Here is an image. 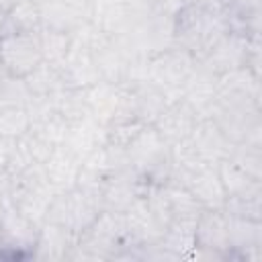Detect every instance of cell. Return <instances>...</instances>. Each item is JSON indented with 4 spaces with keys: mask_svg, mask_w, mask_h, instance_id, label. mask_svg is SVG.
I'll return each mask as SVG.
<instances>
[{
    "mask_svg": "<svg viewBox=\"0 0 262 262\" xmlns=\"http://www.w3.org/2000/svg\"><path fill=\"white\" fill-rule=\"evenodd\" d=\"M194 250L190 256L205 258H231L229 233H227V215L223 209H203L194 225Z\"/></svg>",
    "mask_w": 262,
    "mask_h": 262,
    "instance_id": "cell-3",
    "label": "cell"
},
{
    "mask_svg": "<svg viewBox=\"0 0 262 262\" xmlns=\"http://www.w3.org/2000/svg\"><path fill=\"white\" fill-rule=\"evenodd\" d=\"M41 27V12L39 6L25 0V2H16L6 10V23H4V31L2 35H10V33H33L39 31Z\"/></svg>",
    "mask_w": 262,
    "mask_h": 262,
    "instance_id": "cell-9",
    "label": "cell"
},
{
    "mask_svg": "<svg viewBox=\"0 0 262 262\" xmlns=\"http://www.w3.org/2000/svg\"><path fill=\"white\" fill-rule=\"evenodd\" d=\"M217 172L225 190V199H252L262 196L260 178H254L244 168H239L229 158H223L217 162Z\"/></svg>",
    "mask_w": 262,
    "mask_h": 262,
    "instance_id": "cell-8",
    "label": "cell"
},
{
    "mask_svg": "<svg viewBox=\"0 0 262 262\" xmlns=\"http://www.w3.org/2000/svg\"><path fill=\"white\" fill-rule=\"evenodd\" d=\"M192 63H194V57L182 47H176L154 57L149 66V74L156 84L178 86L188 82V78L192 76Z\"/></svg>",
    "mask_w": 262,
    "mask_h": 262,
    "instance_id": "cell-7",
    "label": "cell"
},
{
    "mask_svg": "<svg viewBox=\"0 0 262 262\" xmlns=\"http://www.w3.org/2000/svg\"><path fill=\"white\" fill-rule=\"evenodd\" d=\"M196 115L199 113L186 100H180L176 104L166 106L158 115V119L154 121V129L160 133V137L166 143H172L174 145V143L186 139L192 133V129H194V125L199 121Z\"/></svg>",
    "mask_w": 262,
    "mask_h": 262,
    "instance_id": "cell-6",
    "label": "cell"
},
{
    "mask_svg": "<svg viewBox=\"0 0 262 262\" xmlns=\"http://www.w3.org/2000/svg\"><path fill=\"white\" fill-rule=\"evenodd\" d=\"M6 10L8 8H2L0 6V37H2V31H4V23H6Z\"/></svg>",
    "mask_w": 262,
    "mask_h": 262,
    "instance_id": "cell-14",
    "label": "cell"
},
{
    "mask_svg": "<svg viewBox=\"0 0 262 262\" xmlns=\"http://www.w3.org/2000/svg\"><path fill=\"white\" fill-rule=\"evenodd\" d=\"M41 39V49H43V59L49 63H59L61 59H66L68 55V37L66 33L59 31H47V33H39Z\"/></svg>",
    "mask_w": 262,
    "mask_h": 262,
    "instance_id": "cell-11",
    "label": "cell"
},
{
    "mask_svg": "<svg viewBox=\"0 0 262 262\" xmlns=\"http://www.w3.org/2000/svg\"><path fill=\"white\" fill-rule=\"evenodd\" d=\"M10 141H12V139L0 135V172H2V170L10 164V160H12V147H8Z\"/></svg>",
    "mask_w": 262,
    "mask_h": 262,
    "instance_id": "cell-13",
    "label": "cell"
},
{
    "mask_svg": "<svg viewBox=\"0 0 262 262\" xmlns=\"http://www.w3.org/2000/svg\"><path fill=\"white\" fill-rule=\"evenodd\" d=\"M31 131V115L23 104L0 106V135L8 139H18Z\"/></svg>",
    "mask_w": 262,
    "mask_h": 262,
    "instance_id": "cell-10",
    "label": "cell"
},
{
    "mask_svg": "<svg viewBox=\"0 0 262 262\" xmlns=\"http://www.w3.org/2000/svg\"><path fill=\"white\" fill-rule=\"evenodd\" d=\"M6 76V72H4V66H2V59H0V82H2V78Z\"/></svg>",
    "mask_w": 262,
    "mask_h": 262,
    "instance_id": "cell-15",
    "label": "cell"
},
{
    "mask_svg": "<svg viewBox=\"0 0 262 262\" xmlns=\"http://www.w3.org/2000/svg\"><path fill=\"white\" fill-rule=\"evenodd\" d=\"M0 59L6 76L25 80L45 59L41 49L39 31L33 33H10L0 37Z\"/></svg>",
    "mask_w": 262,
    "mask_h": 262,
    "instance_id": "cell-2",
    "label": "cell"
},
{
    "mask_svg": "<svg viewBox=\"0 0 262 262\" xmlns=\"http://www.w3.org/2000/svg\"><path fill=\"white\" fill-rule=\"evenodd\" d=\"M201 205L203 209H223L225 190L217 172V164H201L190 170L178 172V180Z\"/></svg>",
    "mask_w": 262,
    "mask_h": 262,
    "instance_id": "cell-4",
    "label": "cell"
},
{
    "mask_svg": "<svg viewBox=\"0 0 262 262\" xmlns=\"http://www.w3.org/2000/svg\"><path fill=\"white\" fill-rule=\"evenodd\" d=\"M223 211L227 215H233V217L262 221V196H252V199H225Z\"/></svg>",
    "mask_w": 262,
    "mask_h": 262,
    "instance_id": "cell-12",
    "label": "cell"
},
{
    "mask_svg": "<svg viewBox=\"0 0 262 262\" xmlns=\"http://www.w3.org/2000/svg\"><path fill=\"white\" fill-rule=\"evenodd\" d=\"M227 233H229L231 258L260 260V256H262V221L227 215Z\"/></svg>",
    "mask_w": 262,
    "mask_h": 262,
    "instance_id": "cell-5",
    "label": "cell"
},
{
    "mask_svg": "<svg viewBox=\"0 0 262 262\" xmlns=\"http://www.w3.org/2000/svg\"><path fill=\"white\" fill-rule=\"evenodd\" d=\"M229 33L221 6L205 2H186L174 20V37L178 47L192 57H205Z\"/></svg>",
    "mask_w": 262,
    "mask_h": 262,
    "instance_id": "cell-1",
    "label": "cell"
}]
</instances>
